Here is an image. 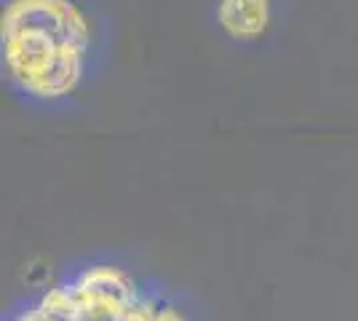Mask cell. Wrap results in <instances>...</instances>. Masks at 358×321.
I'll list each match as a JSON object with an SVG mask.
<instances>
[{
	"label": "cell",
	"mask_w": 358,
	"mask_h": 321,
	"mask_svg": "<svg viewBox=\"0 0 358 321\" xmlns=\"http://www.w3.org/2000/svg\"><path fill=\"white\" fill-rule=\"evenodd\" d=\"M3 59L16 86L35 99H64L80 86L91 27L73 0H11L0 22Z\"/></svg>",
	"instance_id": "cell-1"
},
{
	"label": "cell",
	"mask_w": 358,
	"mask_h": 321,
	"mask_svg": "<svg viewBox=\"0 0 358 321\" xmlns=\"http://www.w3.org/2000/svg\"><path fill=\"white\" fill-rule=\"evenodd\" d=\"M6 321H193L131 271L96 262L38 292Z\"/></svg>",
	"instance_id": "cell-2"
},
{
	"label": "cell",
	"mask_w": 358,
	"mask_h": 321,
	"mask_svg": "<svg viewBox=\"0 0 358 321\" xmlns=\"http://www.w3.org/2000/svg\"><path fill=\"white\" fill-rule=\"evenodd\" d=\"M270 0H220L217 22L236 41H257L270 27Z\"/></svg>",
	"instance_id": "cell-3"
}]
</instances>
